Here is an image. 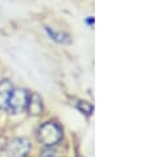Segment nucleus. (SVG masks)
<instances>
[{"label": "nucleus", "mask_w": 149, "mask_h": 157, "mask_svg": "<svg viewBox=\"0 0 149 157\" xmlns=\"http://www.w3.org/2000/svg\"><path fill=\"white\" fill-rule=\"evenodd\" d=\"M12 91H13V87L8 79L0 82V110H8V102H10Z\"/></svg>", "instance_id": "nucleus-5"}, {"label": "nucleus", "mask_w": 149, "mask_h": 157, "mask_svg": "<svg viewBox=\"0 0 149 157\" xmlns=\"http://www.w3.org/2000/svg\"><path fill=\"white\" fill-rule=\"evenodd\" d=\"M29 94L25 90H13L8 102V110L12 114H20L27 108Z\"/></svg>", "instance_id": "nucleus-3"}, {"label": "nucleus", "mask_w": 149, "mask_h": 157, "mask_svg": "<svg viewBox=\"0 0 149 157\" xmlns=\"http://www.w3.org/2000/svg\"><path fill=\"white\" fill-rule=\"evenodd\" d=\"M30 148V143L24 137H17L7 144V155L8 157H27Z\"/></svg>", "instance_id": "nucleus-2"}, {"label": "nucleus", "mask_w": 149, "mask_h": 157, "mask_svg": "<svg viewBox=\"0 0 149 157\" xmlns=\"http://www.w3.org/2000/svg\"><path fill=\"white\" fill-rule=\"evenodd\" d=\"M37 137L42 145L53 147L62 139V129L58 124L53 123V121H48L40 127Z\"/></svg>", "instance_id": "nucleus-1"}, {"label": "nucleus", "mask_w": 149, "mask_h": 157, "mask_svg": "<svg viewBox=\"0 0 149 157\" xmlns=\"http://www.w3.org/2000/svg\"><path fill=\"white\" fill-rule=\"evenodd\" d=\"M77 107L81 112H83L86 115H91V112H93V106L89 102H85V100H79L77 103Z\"/></svg>", "instance_id": "nucleus-7"}, {"label": "nucleus", "mask_w": 149, "mask_h": 157, "mask_svg": "<svg viewBox=\"0 0 149 157\" xmlns=\"http://www.w3.org/2000/svg\"><path fill=\"white\" fill-rule=\"evenodd\" d=\"M45 30H46L48 36H49L53 41L62 44V45H70V44H71V37H70L67 33L59 32V30H55V29L49 28V27H45Z\"/></svg>", "instance_id": "nucleus-6"}, {"label": "nucleus", "mask_w": 149, "mask_h": 157, "mask_svg": "<svg viewBox=\"0 0 149 157\" xmlns=\"http://www.w3.org/2000/svg\"><path fill=\"white\" fill-rule=\"evenodd\" d=\"M27 110L29 112V115L38 116L42 114V99L37 93H33L28 97V103H27Z\"/></svg>", "instance_id": "nucleus-4"}]
</instances>
